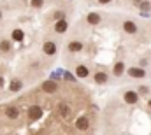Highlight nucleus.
<instances>
[{
	"instance_id": "nucleus-1",
	"label": "nucleus",
	"mask_w": 151,
	"mask_h": 135,
	"mask_svg": "<svg viewBox=\"0 0 151 135\" xmlns=\"http://www.w3.org/2000/svg\"><path fill=\"white\" fill-rule=\"evenodd\" d=\"M99 109L70 75L46 79L0 102V135H93Z\"/></svg>"
},
{
	"instance_id": "nucleus-2",
	"label": "nucleus",
	"mask_w": 151,
	"mask_h": 135,
	"mask_svg": "<svg viewBox=\"0 0 151 135\" xmlns=\"http://www.w3.org/2000/svg\"><path fill=\"white\" fill-rule=\"evenodd\" d=\"M19 11L12 4L0 9V91H21L49 70L56 56L53 35L67 32L65 9L55 2L47 12L42 11L46 0H30L32 11L21 2Z\"/></svg>"
},
{
	"instance_id": "nucleus-3",
	"label": "nucleus",
	"mask_w": 151,
	"mask_h": 135,
	"mask_svg": "<svg viewBox=\"0 0 151 135\" xmlns=\"http://www.w3.org/2000/svg\"><path fill=\"white\" fill-rule=\"evenodd\" d=\"M125 30H127L128 34H134V32H137V28H135V23H132V21H127V23H125Z\"/></svg>"
},
{
	"instance_id": "nucleus-4",
	"label": "nucleus",
	"mask_w": 151,
	"mask_h": 135,
	"mask_svg": "<svg viewBox=\"0 0 151 135\" xmlns=\"http://www.w3.org/2000/svg\"><path fill=\"white\" fill-rule=\"evenodd\" d=\"M128 74H130V75H137V77H141V75H146V70H139V68H130V70H128Z\"/></svg>"
}]
</instances>
